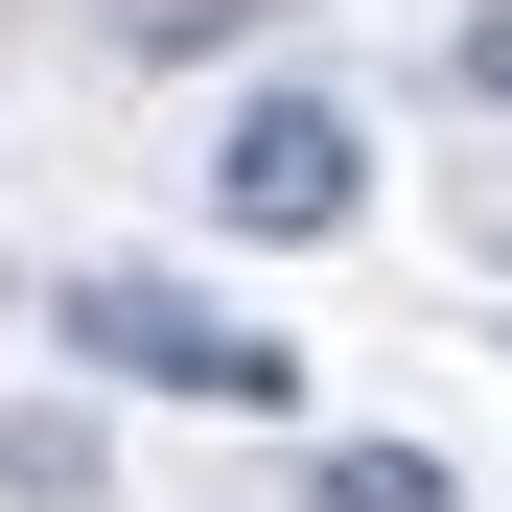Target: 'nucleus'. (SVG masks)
I'll list each match as a JSON object with an SVG mask.
<instances>
[{"label":"nucleus","instance_id":"nucleus-3","mask_svg":"<svg viewBox=\"0 0 512 512\" xmlns=\"http://www.w3.org/2000/svg\"><path fill=\"white\" fill-rule=\"evenodd\" d=\"M303 512H466V489H443V443H326Z\"/></svg>","mask_w":512,"mask_h":512},{"label":"nucleus","instance_id":"nucleus-6","mask_svg":"<svg viewBox=\"0 0 512 512\" xmlns=\"http://www.w3.org/2000/svg\"><path fill=\"white\" fill-rule=\"evenodd\" d=\"M466 94H489V117H512V0H489V24H466Z\"/></svg>","mask_w":512,"mask_h":512},{"label":"nucleus","instance_id":"nucleus-1","mask_svg":"<svg viewBox=\"0 0 512 512\" xmlns=\"http://www.w3.org/2000/svg\"><path fill=\"white\" fill-rule=\"evenodd\" d=\"M47 326H70L117 396H210V419H280V396H303V350H280L256 303H187V280H140V256H94Z\"/></svg>","mask_w":512,"mask_h":512},{"label":"nucleus","instance_id":"nucleus-2","mask_svg":"<svg viewBox=\"0 0 512 512\" xmlns=\"http://www.w3.org/2000/svg\"><path fill=\"white\" fill-rule=\"evenodd\" d=\"M210 210H233V233H280V256H303V233H350V210H373V140H350V94H233V140H210Z\"/></svg>","mask_w":512,"mask_h":512},{"label":"nucleus","instance_id":"nucleus-5","mask_svg":"<svg viewBox=\"0 0 512 512\" xmlns=\"http://www.w3.org/2000/svg\"><path fill=\"white\" fill-rule=\"evenodd\" d=\"M94 24H117V47H256L280 0H94Z\"/></svg>","mask_w":512,"mask_h":512},{"label":"nucleus","instance_id":"nucleus-4","mask_svg":"<svg viewBox=\"0 0 512 512\" xmlns=\"http://www.w3.org/2000/svg\"><path fill=\"white\" fill-rule=\"evenodd\" d=\"M0 489L24 512H94V419H0Z\"/></svg>","mask_w":512,"mask_h":512}]
</instances>
